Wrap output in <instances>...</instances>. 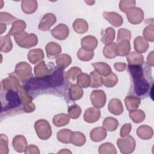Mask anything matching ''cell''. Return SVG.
<instances>
[{
    "label": "cell",
    "instance_id": "ba28073f",
    "mask_svg": "<svg viewBox=\"0 0 154 154\" xmlns=\"http://www.w3.org/2000/svg\"><path fill=\"white\" fill-rule=\"evenodd\" d=\"M12 44L8 35L0 37V50L3 52H8L11 51Z\"/></svg>",
    "mask_w": 154,
    "mask_h": 154
},
{
    "label": "cell",
    "instance_id": "5b68a950",
    "mask_svg": "<svg viewBox=\"0 0 154 154\" xmlns=\"http://www.w3.org/2000/svg\"><path fill=\"white\" fill-rule=\"evenodd\" d=\"M91 99L94 105L98 107H102L105 102V96L103 91H94L91 94Z\"/></svg>",
    "mask_w": 154,
    "mask_h": 154
},
{
    "label": "cell",
    "instance_id": "5bb4252c",
    "mask_svg": "<svg viewBox=\"0 0 154 154\" xmlns=\"http://www.w3.org/2000/svg\"><path fill=\"white\" fill-rule=\"evenodd\" d=\"M25 22H23V21L21 20H17L14 22L13 23V26L11 29V30L9 31L8 32V35H14L17 34L18 32V30L19 29H20V28L22 29V28H25Z\"/></svg>",
    "mask_w": 154,
    "mask_h": 154
},
{
    "label": "cell",
    "instance_id": "8fae6325",
    "mask_svg": "<svg viewBox=\"0 0 154 154\" xmlns=\"http://www.w3.org/2000/svg\"><path fill=\"white\" fill-rule=\"evenodd\" d=\"M44 57L43 52L41 49L32 50L28 54V59L32 63H35L38 60Z\"/></svg>",
    "mask_w": 154,
    "mask_h": 154
},
{
    "label": "cell",
    "instance_id": "44dd1931",
    "mask_svg": "<svg viewBox=\"0 0 154 154\" xmlns=\"http://www.w3.org/2000/svg\"><path fill=\"white\" fill-rule=\"evenodd\" d=\"M69 112L71 117L73 119H76L79 117L81 111H80V108L78 105H73V106H71L70 108H69Z\"/></svg>",
    "mask_w": 154,
    "mask_h": 154
},
{
    "label": "cell",
    "instance_id": "52a82bcc",
    "mask_svg": "<svg viewBox=\"0 0 154 154\" xmlns=\"http://www.w3.org/2000/svg\"><path fill=\"white\" fill-rule=\"evenodd\" d=\"M55 22V17L52 14H47L43 18L39 26L41 29L47 30Z\"/></svg>",
    "mask_w": 154,
    "mask_h": 154
},
{
    "label": "cell",
    "instance_id": "7402d4cb",
    "mask_svg": "<svg viewBox=\"0 0 154 154\" xmlns=\"http://www.w3.org/2000/svg\"><path fill=\"white\" fill-rule=\"evenodd\" d=\"M46 51L48 52V55H49V57L51 55H57V54H58L60 52L61 49H60V46L58 45H56L54 49H51L48 45H47L46 46Z\"/></svg>",
    "mask_w": 154,
    "mask_h": 154
},
{
    "label": "cell",
    "instance_id": "4fadbf2b",
    "mask_svg": "<svg viewBox=\"0 0 154 154\" xmlns=\"http://www.w3.org/2000/svg\"><path fill=\"white\" fill-rule=\"evenodd\" d=\"M82 45L84 48H88L90 49H94L97 46V40L96 38L91 36H88L85 37L82 41Z\"/></svg>",
    "mask_w": 154,
    "mask_h": 154
},
{
    "label": "cell",
    "instance_id": "e0dca14e",
    "mask_svg": "<svg viewBox=\"0 0 154 154\" xmlns=\"http://www.w3.org/2000/svg\"><path fill=\"white\" fill-rule=\"evenodd\" d=\"M93 66L97 69L98 72H99L102 75H105V73L108 74L111 72L109 66L104 63H96L93 64Z\"/></svg>",
    "mask_w": 154,
    "mask_h": 154
},
{
    "label": "cell",
    "instance_id": "8992f818",
    "mask_svg": "<svg viewBox=\"0 0 154 154\" xmlns=\"http://www.w3.org/2000/svg\"><path fill=\"white\" fill-rule=\"evenodd\" d=\"M52 35L58 39H64L68 35V28L64 25H60L51 31Z\"/></svg>",
    "mask_w": 154,
    "mask_h": 154
},
{
    "label": "cell",
    "instance_id": "ffe728a7",
    "mask_svg": "<svg viewBox=\"0 0 154 154\" xmlns=\"http://www.w3.org/2000/svg\"><path fill=\"white\" fill-rule=\"evenodd\" d=\"M14 17H13L11 14L5 13V12H1L0 13V21L1 23H7L9 24L11 23L12 20H13Z\"/></svg>",
    "mask_w": 154,
    "mask_h": 154
},
{
    "label": "cell",
    "instance_id": "d6986e66",
    "mask_svg": "<svg viewBox=\"0 0 154 154\" xmlns=\"http://www.w3.org/2000/svg\"><path fill=\"white\" fill-rule=\"evenodd\" d=\"M114 38V29L112 28H108L106 30V35H105L103 37L102 40L104 43H106L110 42L112 40H113Z\"/></svg>",
    "mask_w": 154,
    "mask_h": 154
},
{
    "label": "cell",
    "instance_id": "ac0fdd59",
    "mask_svg": "<svg viewBox=\"0 0 154 154\" xmlns=\"http://www.w3.org/2000/svg\"><path fill=\"white\" fill-rule=\"evenodd\" d=\"M0 141H1V144H0V153L1 154H5L7 153V151L8 152V147H7V137L4 134H1L0 137Z\"/></svg>",
    "mask_w": 154,
    "mask_h": 154
},
{
    "label": "cell",
    "instance_id": "603a6c76",
    "mask_svg": "<svg viewBox=\"0 0 154 154\" xmlns=\"http://www.w3.org/2000/svg\"><path fill=\"white\" fill-rule=\"evenodd\" d=\"M6 29V26H5V24L4 23H1V25H0V30H1V34H2Z\"/></svg>",
    "mask_w": 154,
    "mask_h": 154
},
{
    "label": "cell",
    "instance_id": "9a60e30c",
    "mask_svg": "<svg viewBox=\"0 0 154 154\" xmlns=\"http://www.w3.org/2000/svg\"><path fill=\"white\" fill-rule=\"evenodd\" d=\"M92 132H94V133L97 134V135H96L91 137L93 139V140L96 141H99L102 140L106 135V134L105 131H104V129H102V128H96V129H94L92 131Z\"/></svg>",
    "mask_w": 154,
    "mask_h": 154
},
{
    "label": "cell",
    "instance_id": "30bf717a",
    "mask_svg": "<svg viewBox=\"0 0 154 154\" xmlns=\"http://www.w3.org/2000/svg\"><path fill=\"white\" fill-rule=\"evenodd\" d=\"M97 114H100L99 110L96 109L94 108H90L85 112L84 119L86 122H94L95 121H97V120L99 117V116H93Z\"/></svg>",
    "mask_w": 154,
    "mask_h": 154
},
{
    "label": "cell",
    "instance_id": "3957f363",
    "mask_svg": "<svg viewBox=\"0 0 154 154\" xmlns=\"http://www.w3.org/2000/svg\"><path fill=\"white\" fill-rule=\"evenodd\" d=\"M8 91L5 93V99L7 102V103L5 106H2L1 111H8L9 109L14 108L17 106H19L21 103V100L19 97V96L17 91H14L13 90H7Z\"/></svg>",
    "mask_w": 154,
    "mask_h": 154
},
{
    "label": "cell",
    "instance_id": "7a4b0ae2",
    "mask_svg": "<svg viewBox=\"0 0 154 154\" xmlns=\"http://www.w3.org/2000/svg\"><path fill=\"white\" fill-rule=\"evenodd\" d=\"M128 69L133 78L136 93L139 96L145 94L149 89V85L145 79L143 78L142 67L138 65L129 64Z\"/></svg>",
    "mask_w": 154,
    "mask_h": 154
},
{
    "label": "cell",
    "instance_id": "2e32d148",
    "mask_svg": "<svg viewBox=\"0 0 154 154\" xmlns=\"http://www.w3.org/2000/svg\"><path fill=\"white\" fill-rule=\"evenodd\" d=\"M117 120L113 118H107L103 122V125L109 131H114L117 126Z\"/></svg>",
    "mask_w": 154,
    "mask_h": 154
},
{
    "label": "cell",
    "instance_id": "9c48e42d",
    "mask_svg": "<svg viewBox=\"0 0 154 154\" xmlns=\"http://www.w3.org/2000/svg\"><path fill=\"white\" fill-rule=\"evenodd\" d=\"M109 111L114 114H120L122 112L123 108L121 102L118 99H112L109 104Z\"/></svg>",
    "mask_w": 154,
    "mask_h": 154
},
{
    "label": "cell",
    "instance_id": "7c38bea8",
    "mask_svg": "<svg viewBox=\"0 0 154 154\" xmlns=\"http://www.w3.org/2000/svg\"><path fill=\"white\" fill-rule=\"evenodd\" d=\"M26 143L25 138L22 136H16L13 138V147L16 150L17 152H22L23 149L25 147V146L20 144L21 143Z\"/></svg>",
    "mask_w": 154,
    "mask_h": 154
},
{
    "label": "cell",
    "instance_id": "6da1fadb",
    "mask_svg": "<svg viewBox=\"0 0 154 154\" xmlns=\"http://www.w3.org/2000/svg\"><path fill=\"white\" fill-rule=\"evenodd\" d=\"M63 82V72L61 69L55 70L54 73L49 76L43 78H32L28 81L26 88L28 90H32L40 88H45L50 86L55 87L60 85Z\"/></svg>",
    "mask_w": 154,
    "mask_h": 154
},
{
    "label": "cell",
    "instance_id": "277c9868",
    "mask_svg": "<svg viewBox=\"0 0 154 154\" xmlns=\"http://www.w3.org/2000/svg\"><path fill=\"white\" fill-rule=\"evenodd\" d=\"M35 129L38 136L42 139H47L51 135V131L49 123L45 120H40L35 123Z\"/></svg>",
    "mask_w": 154,
    "mask_h": 154
}]
</instances>
